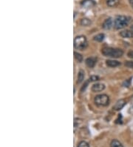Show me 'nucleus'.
<instances>
[{"instance_id":"f257e3e1","label":"nucleus","mask_w":133,"mask_h":147,"mask_svg":"<svg viewBox=\"0 0 133 147\" xmlns=\"http://www.w3.org/2000/svg\"><path fill=\"white\" fill-rule=\"evenodd\" d=\"M101 53L105 57L110 58H119L122 57L124 54V51L121 49H114V48H110V47H106L104 48L101 50Z\"/></svg>"},{"instance_id":"f03ea898","label":"nucleus","mask_w":133,"mask_h":147,"mask_svg":"<svg viewBox=\"0 0 133 147\" xmlns=\"http://www.w3.org/2000/svg\"><path fill=\"white\" fill-rule=\"evenodd\" d=\"M130 23V19L127 16L119 15L115 17L114 20V27L115 29H122L126 27Z\"/></svg>"},{"instance_id":"7ed1b4c3","label":"nucleus","mask_w":133,"mask_h":147,"mask_svg":"<svg viewBox=\"0 0 133 147\" xmlns=\"http://www.w3.org/2000/svg\"><path fill=\"white\" fill-rule=\"evenodd\" d=\"M88 45L87 38L84 36H78L75 38L74 40V47L75 49L78 50L83 51L86 49Z\"/></svg>"},{"instance_id":"20e7f679","label":"nucleus","mask_w":133,"mask_h":147,"mask_svg":"<svg viewBox=\"0 0 133 147\" xmlns=\"http://www.w3.org/2000/svg\"><path fill=\"white\" fill-rule=\"evenodd\" d=\"M94 102L97 106H106L110 104V97L104 94L97 95L94 98Z\"/></svg>"},{"instance_id":"39448f33","label":"nucleus","mask_w":133,"mask_h":147,"mask_svg":"<svg viewBox=\"0 0 133 147\" xmlns=\"http://www.w3.org/2000/svg\"><path fill=\"white\" fill-rule=\"evenodd\" d=\"M114 25V21L112 20V18H107L104 20V22H103V25H102V27L104 29H106V30H109L112 27V25Z\"/></svg>"},{"instance_id":"423d86ee","label":"nucleus","mask_w":133,"mask_h":147,"mask_svg":"<svg viewBox=\"0 0 133 147\" xmlns=\"http://www.w3.org/2000/svg\"><path fill=\"white\" fill-rule=\"evenodd\" d=\"M105 89V85L103 83H96L92 86V91L93 92H101Z\"/></svg>"},{"instance_id":"0eeeda50","label":"nucleus","mask_w":133,"mask_h":147,"mask_svg":"<svg viewBox=\"0 0 133 147\" xmlns=\"http://www.w3.org/2000/svg\"><path fill=\"white\" fill-rule=\"evenodd\" d=\"M125 105H126V101L124 100H120L116 102L115 106H113V109L115 110V111H119L121 109H123Z\"/></svg>"},{"instance_id":"6e6552de","label":"nucleus","mask_w":133,"mask_h":147,"mask_svg":"<svg viewBox=\"0 0 133 147\" xmlns=\"http://www.w3.org/2000/svg\"><path fill=\"white\" fill-rule=\"evenodd\" d=\"M120 36L123 38H133V31L130 30H124L120 32Z\"/></svg>"},{"instance_id":"1a4fd4ad","label":"nucleus","mask_w":133,"mask_h":147,"mask_svg":"<svg viewBox=\"0 0 133 147\" xmlns=\"http://www.w3.org/2000/svg\"><path fill=\"white\" fill-rule=\"evenodd\" d=\"M106 64L107 66L111 67V68H115L119 65H121V63L117 60H114V59H108L106 61Z\"/></svg>"},{"instance_id":"9d476101","label":"nucleus","mask_w":133,"mask_h":147,"mask_svg":"<svg viewBox=\"0 0 133 147\" xmlns=\"http://www.w3.org/2000/svg\"><path fill=\"white\" fill-rule=\"evenodd\" d=\"M86 65L90 68H93L96 63V59L94 57H88L85 60Z\"/></svg>"},{"instance_id":"9b49d317","label":"nucleus","mask_w":133,"mask_h":147,"mask_svg":"<svg viewBox=\"0 0 133 147\" xmlns=\"http://www.w3.org/2000/svg\"><path fill=\"white\" fill-rule=\"evenodd\" d=\"M96 5V2L93 0H84L82 2V5L85 7H91Z\"/></svg>"},{"instance_id":"f8f14e48","label":"nucleus","mask_w":133,"mask_h":147,"mask_svg":"<svg viewBox=\"0 0 133 147\" xmlns=\"http://www.w3.org/2000/svg\"><path fill=\"white\" fill-rule=\"evenodd\" d=\"M106 5H107L109 7H113L118 5L119 3H120V1H119V0H106Z\"/></svg>"},{"instance_id":"ddd939ff","label":"nucleus","mask_w":133,"mask_h":147,"mask_svg":"<svg viewBox=\"0 0 133 147\" xmlns=\"http://www.w3.org/2000/svg\"><path fill=\"white\" fill-rule=\"evenodd\" d=\"M84 79V71L83 70H80L78 74V77H77V83L80 84L82 83Z\"/></svg>"},{"instance_id":"4468645a","label":"nucleus","mask_w":133,"mask_h":147,"mask_svg":"<svg viewBox=\"0 0 133 147\" xmlns=\"http://www.w3.org/2000/svg\"><path fill=\"white\" fill-rule=\"evenodd\" d=\"M110 147H124L121 142L118 140H112L111 144H110Z\"/></svg>"},{"instance_id":"2eb2a0df","label":"nucleus","mask_w":133,"mask_h":147,"mask_svg":"<svg viewBox=\"0 0 133 147\" xmlns=\"http://www.w3.org/2000/svg\"><path fill=\"white\" fill-rule=\"evenodd\" d=\"M105 36L104 34H98L93 37V40L97 42H102L104 40Z\"/></svg>"},{"instance_id":"dca6fc26","label":"nucleus","mask_w":133,"mask_h":147,"mask_svg":"<svg viewBox=\"0 0 133 147\" xmlns=\"http://www.w3.org/2000/svg\"><path fill=\"white\" fill-rule=\"evenodd\" d=\"M91 23H92V22L90 19L84 18L81 20V25H83V26H89V25H91Z\"/></svg>"},{"instance_id":"f3484780","label":"nucleus","mask_w":133,"mask_h":147,"mask_svg":"<svg viewBox=\"0 0 133 147\" xmlns=\"http://www.w3.org/2000/svg\"><path fill=\"white\" fill-rule=\"evenodd\" d=\"M74 57H75V58L76 59L77 61H78L79 63H81V62L83 60V57H82V56L80 54H78V53L74 52Z\"/></svg>"},{"instance_id":"a211bd4d","label":"nucleus","mask_w":133,"mask_h":147,"mask_svg":"<svg viewBox=\"0 0 133 147\" xmlns=\"http://www.w3.org/2000/svg\"><path fill=\"white\" fill-rule=\"evenodd\" d=\"M124 65H125V66L127 67V68L133 69V61H126L125 63H124Z\"/></svg>"},{"instance_id":"6ab92c4d","label":"nucleus","mask_w":133,"mask_h":147,"mask_svg":"<svg viewBox=\"0 0 133 147\" xmlns=\"http://www.w3.org/2000/svg\"><path fill=\"white\" fill-rule=\"evenodd\" d=\"M78 147H90L88 143H87L86 141H81L78 144Z\"/></svg>"},{"instance_id":"aec40b11","label":"nucleus","mask_w":133,"mask_h":147,"mask_svg":"<svg viewBox=\"0 0 133 147\" xmlns=\"http://www.w3.org/2000/svg\"><path fill=\"white\" fill-rule=\"evenodd\" d=\"M99 80V77H98V76H92V77H90V81H97Z\"/></svg>"},{"instance_id":"412c9836","label":"nucleus","mask_w":133,"mask_h":147,"mask_svg":"<svg viewBox=\"0 0 133 147\" xmlns=\"http://www.w3.org/2000/svg\"><path fill=\"white\" fill-rule=\"evenodd\" d=\"M127 56L130 58L133 59V51H130L127 53Z\"/></svg>"},{"instance_id":"4be33fe9","label":"nucleus","mask_w":133,"mask_h":147,"mask_svg":"<svg viewBox=\"0 0 133 147\" xmlns=\"http://www.w3.org/2000/svg\"><path fill=\"white\" fill-rule=\"evenodd\" d=\"M129 2H130V6H131L132 8L133 9V0H129Z\"/></svg>"},{"instance_id":"5701e85b","label":"nucleus","mask_w":133,"mask_h":147,"mask_svg":"<svg viewBox=\"0 0 133 147\" xmlns=\"http://www.w3.org/2000/svg\"><path fill=\"white\" fill-rule=\"evenodd\" d=\"M130 29H131L132 31H133V25H131V27H130Z\"/></svg>"}]
</instances>
